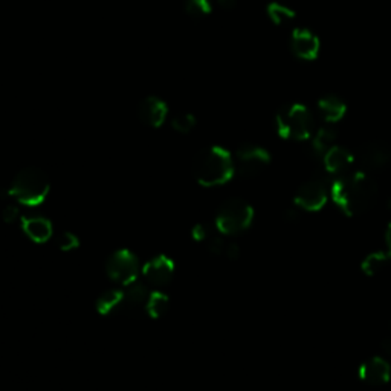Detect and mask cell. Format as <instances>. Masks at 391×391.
Returning <instances> with one entry per match:
<instances>
[{"mask_svg":"<svg viewBox=\"0 0 391 391\" xmlns=\"http://www.w3.org/2000/svg\"><path fill=\"white\" fill-rule=\"evenodd\" d=\"M233 159L235 172L243 178H253L269 165L271 154L260 145L245 144L239 147Z\"/></svg>","mask_w":391,"mask_h":391,"instance_id":"6","label":"cell"},{"mask_svg":"<svg viewBox=\"0 0 391 391\" xmlns=\"http://www.w3.org/2000/svg\"><path fill=\"white\" fill-rule=\"evenodd\" d=\"M185 11L193 19H202L211 12V0H185Z\"/></svg>","mask_w":391,"mask_h":391,"instance_id":"23","label":"cell"},{"mask_svg":"<svg viewBox=\"0 0 391 391\" xmlns=\"http://www.w3.org/2000/svg\"><path fill=\"white\" fill-rule=\"evenodd\" d=\"M143 274L150 284L162 287L172 282L174 274V263L167 255H156L144 264Z\"/></svg>","mask_w":391,"mask_h":391,"instance_id":"11","label":"cell"},{"mask_svg":"<svg viewBox=\"0 0 391 391\" xmlns=\"http://www.w3.org/2000/svg\"><path fill=\"white\" fill-rule=\"evenodd\" d=\"M382 350L388 353V355H391V336L385 338V339H382Z\"/></svg>","mask_w":391,"mask_h":391,"instance_id":"30","label":"cell"},{"mask_svg":"<svg viewBox=\"0 0 391 391\" xmlns=\"http://www.w3.org/2000/svg\"><path fill=\"white\" fill-rule=\"evenodd\" d=\"M21 228L29 239L35 243L48 242L53 235V225L46 217L26 216L21 219Z\"/></svg>","mask_w":391,"mask_h":391,"instance_id":"16","label":"cell"},{"mask_svg":"<svg viewBox=\"0 0 391 391\" xmlns=\"http://www.w3.org/2000/svg\"><path fill=\"white\" fill-rule=\"evenodd\" d=\"M150 292L143 283H130L127 284V291L122 292V302L118 312H125L134 315L138 312L145 311L147 301H149Z\"/></svg>","mask_w":391,"mask_h":391,"instance_id":"13","label":"cell"},{"mask_svg":"<svg viewBox=\"0 0 391 391\" xmlns=\"http://www.w3.org/2000/svg\"><path fill=\"white\" fill-rule=\"evenodd\" d=\"M390 255L385 254V253H381V251H379V253L368 254L363 262V271L365 272L367 275L378 274V272H381L388 264Z\"/></svg>","mask_w":391,"mask_h":391,"instance_id":"20","label":"cell"},{"mask_svg":"<svg viewBox=\"0 0 391 391\" xmlns=\"http://www.w3.org/2000/svg\"><path fill=\"white\" fill-rule=\"evenodd\" d=\"M168 113V106L164 100L158 97H144L136 106V116L143 124L149 127H161Z\"/></svg>","mask_w":391,"mask_h":391,"instance_id":"9","label":"cell"},{"mask_svg":"<svg viewBox=\"0 0 391 391\" xmlns=\"http://www.w3.org/2000/svg\"><path fill=\"white\" fill-rule=\"evenodd\" d=\"M387 245H388L390 254H391V224L388 225V230H387Z\"/></svg>","mask_w":391,"mask_h":391,"instance_id":"31","label":"cell"},{"mask_svg":"<svg viewBox=\"0 0 391 391\" xmlns=\"http://www.w3.org/2000/svg\"><path fill=\"white\" fill-rule=\"evenodd\" d=\"M19 216V210H17V206H14V205H6V208L3 210V220L5 222H14V220L17 219Z\"/></svg>","mask_w":391,"mask_h":391,"instance_id":"27","label":"cell"},{"mask_svg":"<svg viewBox=\"0 0 391 391\" xmlns=\"http://www.w3.org/2000/svg\"><path fill=\"white\" fill-rule=\"evenodd\" d=\"M254 211L251 208L248 202L243 199H230L220 206L216 216V226L217 230L226 234V235H234L242 231H245L253 224Z\"/></svg>","mask_w":391,"mask_h":391,"instance_id":"5","label":"cell"},{"mask_svg":"<svg viewBox=\"0 0 391 391\" xmlns=\"http://www.w3.org/2000/svg\"><path fill=\"white\" fill-rule=\"evenodd\" d=\"M228 258H231V260H235V258L240 257V248L239 245H235V243H226V248H225V254Z\"/></svg>","mask_w":391,"mask_h":391,"instance_id":"28","label":"cell"},{"mask_svg":"<svg viewBox=\"0 0 391 391\" xmlns=\"http://www.w3.org/2000/svg\"><path fill=\"white\" fill-rule=\"evenodd\" d=\"M318 110L324 121L334 124L341 120V118H344L347 112V106L341 98L336 97V95H327V97H322L318 101Z\"/></svg>","mask_w":391,"mask_h":391,"instance_id":"17","label":"cell"},{"mask_svg":"<svg viewBox=\"0 0 391 391\" xmlns=\"http://www.w3.org/2000/svg\"><path fill=\"white\" fill-rule=\"evenodd\" d=\"M388 206H390V210H391V199H390V202H388Z\"/></svg>","mask_w":391,"mask_h":391,"instance_id":"32","label":"cell"},{"mask_svg":"<svg viewBox=\"0 0 391 391\" xmlns=\"http://www.w3.org/2000/svg\"><path fill=\"white\" fill-rule=\"evenodd\" d=\"M275 124L278 135L286 139L304 141L313 134V116L306 106L289 104L278 110L275 116Z\"/></svg>","mask_w":391,"mask_h":391,"instance_id":"4","label":"cell"},{"mask_svg":"<svg viewBox=\"0 0 391 391\" xmlns=\"http://www.w3.org/2000/svg\"><path fill=\"white\" fill-rule=\"evenodd\" d=\"M327 201V185L322 179H311L298 188L295 194V203L302 210L316 211L321 210Z\"/></svg>","mask_w":391,"mask_h":391,"instance_id":"8","label":"cell"},{"mask_svg":"<svg viewBox=\"0 0 391 391\" xmlns=\"http://www.w3.org/2000/svg\"><path fill=\"white\" fill-rule=\"evenodd\" d=\"M335 203L349 216L363 214L372 208L378 197V185L364 172L343 174L331 185Z\"/></svg>","mask_w":391,"mask_h":391,"instance_id":"1","label":"cell"},{"mask_svg":"<svg viewBox=\"0 0 391 391\" xmlns=\"http://www.w3.org/2000/svg\"><path fill=\"white\" fill-rule=\"evenodd\" d=\"M106 272L112 282L127 286L136 282L139 272L138 258L127 249H118L107 258Z\"/></svg>","mask_w":391,"mask_h":391,"instance_id":"7","label":"cell"},{"mask_svg":"<svg viewBox=\"0 0 391 391\" xmlns=\"http://www.w3.org/2000/svg\"><path fill=\"white\" fill-rule=\"evenodd\" d=\"M122 302V292L116 289H109L104 293L100 295L97 300V311L102 315L112 313L120 311V306Z\"/></svg>","mask_w":391,"mask_h":391,"instance_id":"18","label":"cell"},{"mask_svg":"<svg viewBox=\"0 0 391 391\" xmlns=\"http://www.w3.org/2000/svg\"><path fill=\"white\" fill-rule=\"evenodd\" d=\"M358 159L361 165L367 170H379L385 167L391 161V149L381 141L367 143L361 147Z\"/></svg>","mask_w":391,"mask_h":391,"instance_id":"12","label":"cell"},{"mask_svg":"<svg viewBox=\"0 0 391 391\" xmlns=\"http://www.w3.org/2000/svg\"><path fill=\"white\" fill-rule=\"evenodd\" d=\"M268 16L275 25H284L287 24V21L295 19V12L293 10L289 8V6L274 2V3H269L268 6Z\"/></svg>","mask_w":391,"mask_h":391,"instance_id":"22","label":"cell"},{"mask_svg":"<svg viewBox=\"0 0 391 391\" xmlns=\"http://www.w3.org/2000/svg\"><path fill=\"white\" fill-rule=\"evenodd\" d=\"M193 176L203 187H216L228 182L235 172L234 159L225 149L219 145L206 147L193 161Z\"/></svg>","mask_w":391,"mask_h":391,"instance_id":"2","label":"cell"},{"mask_svg":"<svg viewBox=\"0 0 391 391\" xmlns=\"http://www.w3.org/2000/svg\"><path fill=\"white\" fill-rule=\"evenodd\" d=\"M196 125V118L191 113H179L172 120V127L179 134H190Z\"/></svg>","mask_w":391,"mask_h":391,"instance_id":"24","label":"cell"},{"mask_svg":"<svg viewBox=\"0 0 391 391\" xmlns=\"http://www.w3.org/2000/svg\"><path fill=\"white\" fill-rule=\"evenodd\" d=\"M57 243H58V248H60L62 251H72V249L78 248L80 245L77 235H73L72 233H63L60 237H58Z\"/></svg>","mask_w":391,"mask_h":391,"instance_id":"25","label":"cell"},{"mask_svg":"<svg viewBox=\"0 0 391 391\" xmlns=\"http://www.w3.org/2000/svg\"><path fill=\"white\" fill-rule=\"evenodd\" d=\"M321 43L311 29L297 28L293 29L291 37V49L292 53L301 60H315L320 54Z\"/></svg>","mask_w":391,"mask_h":391,"instance_id":"10","label":"cell"},{"mask_svg":"<svg viewBox=\"0 0 391 391\" xmlns=\"http://www.w3.org/2000/svg\"><path fill=\"white\" fill-rule=\"evenodd\" d=\"M214 231L208 225H196L193 230H191V235H193V239L197 242H206Z\"/></svg>","mask_w":391,"mask_h":391,"instance_id":"26","label":"cell"},{"mask_svg":"<svg viewBox=\"0 0 391 391\" xmlns=\"http://www.w3.org/2000/svg\"><path fill=\"white\" fill-rule=\"evenodd\" d=\"M49 194V179L39 167H26L16 174L6 196L24 205H39Z\"/></svg>","mask_w":391,"mask_h":391,"instance_id":"3","label":"cell"},{"mask_svg":"<svg viewBox=\"0 0 391 391\" xmlns=\"http://www.w3.org/2000/svg\"><path fill=\"white\" fill-rule=\"evenodd\" d=\"M168 309V297L164 292H152L149 301H147L145 312L149 313L153 318H159V316L164 315Z\"/></svg>","mask_w":391,"mask_h":391,"instance_id":"21","label":"cell"},{"mask_svg":"<svg viewBox=\"0 0 391 391\" xmlns=\"http://www.w3.org/2000/svg\"><path fill=\"white\" fill-rule=\"evenodd\" d=\"M359 378L370 385H382L391 378V367L379 356L370 358L359 367Z\"/></svg>","mask_w":391,"mask_h":391,"instance_id":"14","label":"cell"},{"mask_svg":"<svg viewBox=\"0 0 391 391\" xmlns=\"http://www.w3.org/2000/svg\"><path fill=\"white\" fill-rule=\"evenodd\" d=\"M336 141V131L330 125H324L313 136V150L318 154H326Z\"/></svg>","mask_w":391,"mask_h":391,"instance_id":"19","label":"cell"},{"mask_svg":"<svg viewBox=\"0 0 391 391\" xmlns=\"http://www.w3.org/2000/svg\"><path fill=\"white\" fill-rule=\"evenodd\" d=\"M216 2L220 8H224V10H231L235 5H237V0H216Z\"/></svg>","mask_w":391,"mask_h":391,"instance_id":"29","label":"cell"},{"mask_svg":"<svg viewBox=\"0 0 391 391\" xmlns=\"http://www.w3.org/2000/svg\"><path fill=\"white\" fill-rule=\"evenodd\" d=\"M353 162H355V156H353L352 152L341 145H334L324 154V167H326L329 173L334 174L345 173L352 167Z\"/></svg>","mask_w":391,"mask_h":391,"instance_id":"15","label":"cell"}]
</instances>
